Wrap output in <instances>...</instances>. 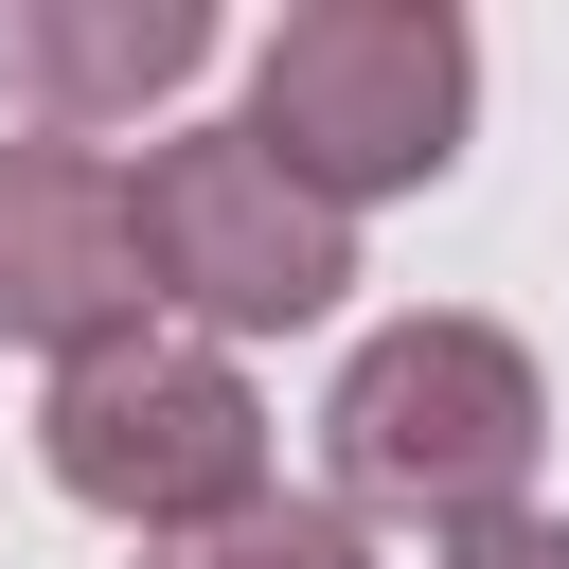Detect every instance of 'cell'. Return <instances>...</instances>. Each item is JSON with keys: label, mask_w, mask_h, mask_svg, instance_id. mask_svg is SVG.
<instances>
[{"label": "cell", "mask_w": 569, "mask_h": 569, "mask_svg": "<svg viewBox=\"0 0 569 569\" xmlns=\"http://www.w3.org/2000/svg\"><path fill=\"white\" fill-rule=\"evenodd\" d=\"M320 445H338V516H409L427 551L445 533H498L533 516V445H551V391L498 320L427 302V320H373L320 391Z\"/></svg>", "instance_id": "1"}, {"label": "cell", "mask_w": 569, "mask_h": 569, "mask_svg": "<svg viewBox=\"0 0 569 569\" xmlns=\"http://www.w3.org/2000/svg\"><path fill=\"white\" fill-rule=\"evenodd\" d=\"M36 462H53V498H89L160 551V533H213V516L267 498V391L231 373V338L142 320V338H107L36 391Z\"/></svg>", "instance_id": "2"}, {"label": "cell", "mask_w": 569, "mask_h": 569, "mask_svg": "<svg viewBox=\"0 0 569 569\" xmlns=\"http://www.w3.org/2000/svg\"><path fill=\"white\" fill-rule=\"evenodd\" d=\"M462 124H480V36H462L445 0H302V18H267V53H249V142L302 160L338 213L445 178Z\"/></svg>", "instance_id": "3"}, {"label": "cell", "mask_w": 569, "mask_h": 569, "mask_svg": "<svg viewBox=\"0 0 569 569\" xmlns=\"http://www.w3.org/2000/svg\"><path fill=\"white\" fill-rule=\"evenodd\" d=\"M142 249H160V302H178L196 338H302V320H338V284H356V213H338L302 160H267L249 124L142 142Z\"/></svg>", "instance_id": "4"}, {"label": "cell", "mask_w": 569, "mask_h": 569, "mask_svg": "<svg viewBox=\"0 0 569 569\" xmlns=\"http://www.w3.org/2000/svg\"><path fill=\"white\" fill-rule=\"evenodd\" d=\"M142 302H160L142 178H124L107 142H53V124H18V142H0V338H36V356L71 373V356L142 338Z\"/></svg>", "instance_id": "5"}, {"label": "cell", "mask_w": 569, "mask_h": 569, "mask_svg": "<svg viewBox=\"0 0 569 569\" xmlns=\"http://www.w3.org/2000/svg\"><path fill=\"white\" fill-rule=\"evenodd\" d=\"M196 71H213V18L196 0H0V107H36L53 142L142 124Z\"/></svg>", "instance_id": "6"}, {"label": "cell", "mask_w": 569, "mask_h": 569, "mask_svg": "<svg viewBox=\"0 0 569 569\" xmlns=\"http://www.w3.org/2000/svg\"><path fill=\"white\" fill-rule=\"evenodd\" d=\"M142 569H373V533H356L338 498H284V480H267L249 516H213V533H160Z\"/></svg>", "instance_id": "7"}, {"label": "cell", "mask_w": 569, "mask_h": 569, "mask_svg": "<svg viewBox=\"0 0 569 569\" xmlns=\"http://www.w3.org/2000/svg\"><path fill=\"white\" fill-rule=\"evenodd\" d=\"M427 569H569V516H498V533H445Z\"/></svg>", "instance_id": "8"}]
</instances>
